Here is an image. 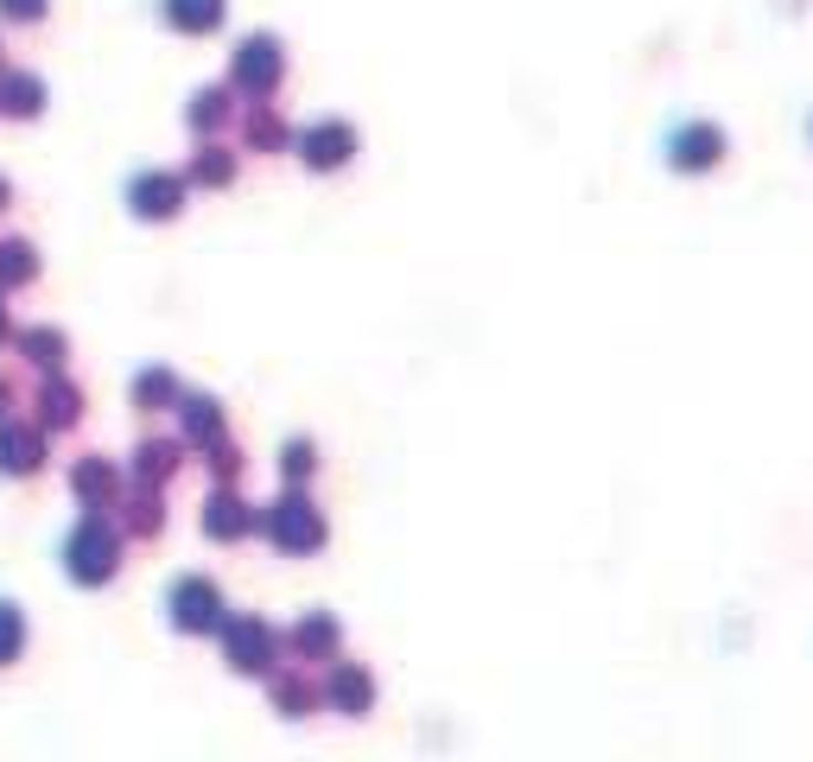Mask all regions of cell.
Listing matches in <instances>:
<instances>
[{
	"instance_id": "obj_1",
	"label": "cell",
	"mask_w": 813,
	"mask_h": 762,
	"mask_svg": "<svg viewBox=\"0 0 813 762\" xmlns=\"http://www.w3.org/2000/svg\"><path fill=\"white\" fill-rule=\"evenodd\" d=\"M108 572H115V540H108V528H102V521H76V528L64 533V579L102 584Z\"/></svg>"
},
{
	"instance_id": "obj_2",
	"label": "cell",
	"mask_w": 813,
	"mask_h": 762,
	"mask_svg": "<svg viewBox=\"0 0 813 762\" xmlns=\"http://www.w3.org/2000/svg\"><path fill=\"white\" fill-rule=\"evenodd\" d=\"M172 623H184V629H210L217 623V591L210 584H198V579H184V584H172Z\"/></svg>"
},
{
	"instance_id": "obj_3",
	"label": "cell",
	"mask_w": 813,
	"mask_h": 762,
	"mask_svg": "<svg viewBox=\"0 0 813 762\" xmlns=\"http://www.w3.org/2000/svg\"><path fill=\"white\" fill-rule=\"evenodd\" d=\"M0 470H7V477H25V470H39V432L0 426Z\"/></svg>"
},
{
	"instance_id": "obj_4",
	"label": "cell",
	"mask_w": 813,
	"mask_h": 762,
	"mask_svg": "<svg viewBox=\"0 0 813 762\" xmlns=\"http://www.w3.org/2000/svg\"><path fill=\"white\" fill-rule=\"evenodd\" d=\"M127 203H134L140 216H172V210H178V184H172V178H159V172H147L140 184H127Z\"/></svg>"
},
{
	"instance_id": "obj_5",
	"label": "cell",
	"mask_w": 813,
	"mask_h": 762,
	"mask_svg": "<svg viewBox=\"0 0 813 762\" xmlns=\"http://www.w3.org/2000/svg\"><path fill=\"white\" fill-rule=\"evenodd\" d=\"M274 540H279V547H312V540H318V521L305 515V502H279Z\"/></svg>"
},
{
	"instance_id": "obj_6",
	"label": "cell",
	"mask_w": 813,
	"mask_h": 762,
	"mask_svg": "<svg viewBox=\"0 0 813 762\" xmlns=\"http://www.w3.org/2000/svg\"><path fill=\"white\" fill-rule=\"evenodd\" d=\"M305 159H312V166H344V159H350V134H344V127H312V134H305Z\"/></svg>"
},
{
	"instance_id": "obj_7",
	"label": "cell",
	"mask_w": 813,
	"mask_h": 762,
	"mask_svg": "<svg viewBox=\"0 0 813 762\" xmlns=\"http://www.w3.org/2000/svg\"><path fill=\"white\" fill-rule=\"evenodd\" d=\"M166 20L184 25V32H210L223 20V0H166Z\"/></svg>"
},
{
	"instance_id": "obj_8",
	"label": "cell",
	"mask_w": 813,
	"mask_h": 762,
	"mask_svg": "<svg viewBox=\"0 0 813 762\" xmlns=\"http://www.w3.org/2000/svg\"><path fill=\"white\" fill-rule=\"evenodd\" d=\"M20 648H25V610L0 591V667H13V660H20Z\"/></svg>"
},
{
	"instance_id": "obj_9",
	"label": "cell",
	"mask_w": 813,
	"mask_h": 762,
	"mask_svg": "<svg viewBox=\"0 0 813 762\" xmlns=\"http://www.w3.org/2000/svg\"><path fill=\"white\" fill-rule=\"evenodd\" d=\"M0 102H7V115H39V108H45V83H39V76H7V83H0Z\"/></svg>"
},
{
	"instance_id": "obj_10",
	"label": "cell",
	"mask_w": 813,
	"mask_h": 762,
	"mask_svg": "<svg viewBox=\"0 0 813 762\" xmlns=\"http://www.w3.org/2000/svg\"><path fill=\"white\" fill-rule=\"evenodd\" d=\"M32 274H39L32 248H25V242H0V279L13 286V279H32Z\"/></svg>"
},
{
	"instance_id": "obj_11",
	"label": "cell",
	"mask_w": 813,
	"mask_h": 762,
	"mask_svg": "<svg viewBox=\"0 0 813 762\" xmlns=\"http://www.w3.org/2000/svg\"><path fill=\"white\" fill-rule=\"evenodd\" d=\"M0 13H7V20H39L45 0H0Z\"/></svg>"
},
{
	"instance_id": "obj_12",
	"label": "cell",
	"mask_w": 813,
	"mask_h": 762,
	"mask_svg": "<svg viewBox=\"0 0 813 762\" xmlns=\"http://www.w3.org/2000/svg\"><path fill=\"white\" fill-rule=\"evenodd\" d=\"M32 350H39V362H57V337H51V330H45V337H25V356H32Z\"/></svg>"
},
{
	"instance_id": "obj_13",
	"label": "cell",
	"mask_w": 813,
	"mask_h": 762,
	"mask_svg": "<svg viewBox=\"0 0 813 762\" xmlns=\"http://www.w3.org/2000/svg\"><path fill=\"white\" fill-rule=\"evenodd\" d=\"M0 198H7V184H0Z\"/></svg>"
},
{
	"instance_id": "obj_14",
	"label": "cell",
	"mask_w": 813,
	"mask_h": 762,
	"mask_svg": "<svg viewBox=\"0 0 813 762\" xmlns=\"http://www.w3.org/2000/svg\"><path fill=\"white\" fill-rule=\"evenodd\" d=\"M0 330H7V318H0Z\"/></svg>"
}]
</instances>
